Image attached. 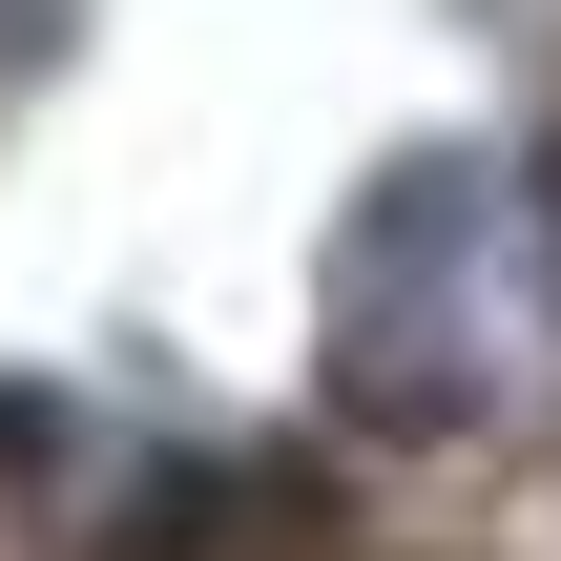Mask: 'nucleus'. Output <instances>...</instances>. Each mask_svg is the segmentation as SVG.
<instances>
[{
	"mask_svg": "<svg viewBox=\"0 0 561 561\" xmlns=\"http://www.w3.org/2000/svg\"><path fill=\"white\" fill-rule=\"evenodd\" d=\"M500 561H561V479H541V500H520V541H500Z\"/></svg>",
	"mask_w": 561,
	"mask_h": 561,
	"instance_id": "nucleus-1",
	"label": "nucleus"
}]
</instances>
